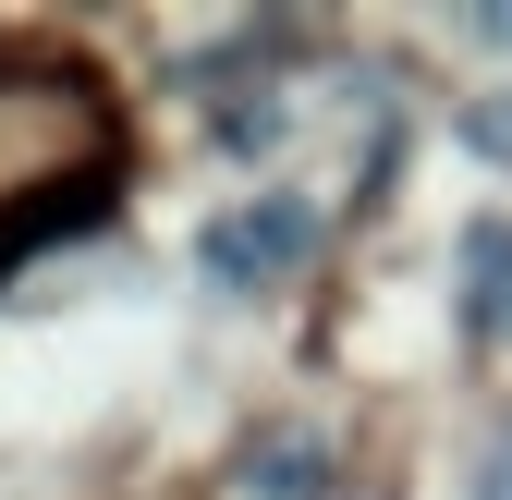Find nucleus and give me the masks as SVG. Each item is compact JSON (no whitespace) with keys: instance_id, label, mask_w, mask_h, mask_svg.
I'll use <instances>...</instances> for the list:
<instances>
[{"instance_id":"nucleus-2","label":"nucleus","mask_w":512,"mask_h":500,"mask_svg":"<svg viewBox=\"0 0 512 500\" xmlns=\"http://www.w3.org/2000/svg\"><path fill=\"white\" fill-rule=\"evenodd\" d=\"M464 500H512V427H500V440L476 452V476H464Z\"/></svg>"},{"instance_id":"nucleus-3","label":"nucleus","mask_w":512,"mask_h":500,"mask_svg":"<svg viewBox=\"0 0 512 500\" xmlns=\"http://www.w3.org/2000/svg\"><path fill=\"white\" fill-rule=\"evenodd\" d=\"M476 147H500V159H512V98H500V110H476Z\"/></svg>"},{"instance_id":"nucleus-1","label":"nucleus","mask_w":512,"mask_h":500,"mask_svg":"<svg viewBox=\"0 0 512 500\" xmlns=\"http://www.w3.org/2000/svg\"><path fill=\"white\" fill-rule=\"evenodd\" d=\"M208 281L220 293H256V281H293L305 257H317V208L293 196V183H269V196H244V208H220L208 220Z\"/></svg>"},{"instance_id":"nucleus-4","label":"nucleus","mask_w":512,"mask_h":500,"mask_svg":"<svg viewBox=\"0 0 512 500\" xmlns=\"http://www.w3.org/2000/svg\"><path fill=\"white\" fill-rule=\"evenodd\" d=\"M464 37H488V49H512V13H452Z\"/></svg>"}]
</instances>
